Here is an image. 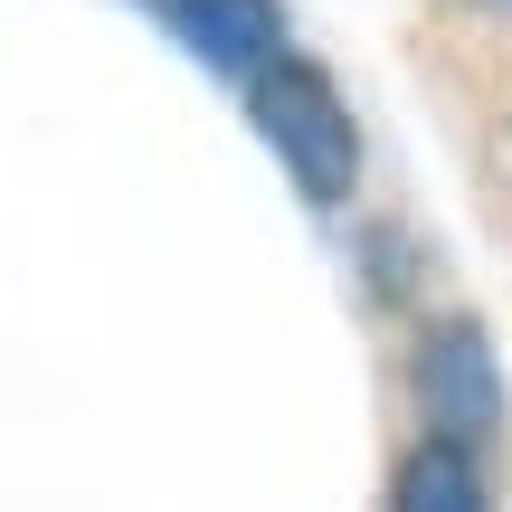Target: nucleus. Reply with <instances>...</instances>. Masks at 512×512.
I'll use <instances>...</instances> for the list:
<instances>
[{
    "mask_svg": "<svg viewBox=\"0 0 512 512\" xmlns=\"http://www.w3.org/2000/svg\"><path fill=\"white\" fill-rule=\"evenodd\" d=\"M399 512H484V484H475V456L446 437H427L418 456L399 465Z\"/></svg>",
    "mask_w": 512,
    "mask_h": 512,
    "instance_id": "4",
    "label": "nucleus"
},
{
    "mask_svg": "<svg viewBox=\"0 0 512 512\" xmlns=\"http://www.w3.org/2000/svg\"><path fill=\"white\" fill-rule=\"evenodd\" d=\"M238 86H247L256 133L285 152L294 190H304L313 209H332V200L351 190V171H361V133H351V114H342V95H332V76L313 67V57L275 48L256 76H238Z\"/></svg>",
    "mask_w": 512,
    "mask_h": 512,
    "instance_id": "1",
    "label": "nucleus"
},
{
    "mask_svg": "<svg viewBox=\"0 0 512 512\" xmlns=\"http://www.w3.org/2000/svg\"><path fill=\"white\" fill-rule=\"evenodd\" d=\"M418 408H427V427H437L446 446H465V437L494 427L503 380H494V351H484L475 323H437V332H427V351H418Z\"/></svg>",
    "mask_w": 512,
    "mask_h": 512,
    "instance_id": "2",
    "label": "nucleus"
},
{
    "mask_svg": "<svg viewBox=\"0 0 512 512\" xmlns=\"http://www.w3.org/2000/svg\"><path fill=\"white\" fill-rule=\"evenodd\" d=\"M465 10H494V19H512V0H465Z\"/></svg>",
    "mask_w": 512,
    "mask_h": 512,
    "instance_id": "5",
    "label": "nucleus"
},
{
    "mask_svg": "<svg viewBox=\"0 0 512 512\" xmlns=\"http://www.w3.org/2000/svg\"><path fill=\"white\" fill-rule=\"evenodd\" d=\"M152 10H162V29L181 38V48H200L209 67H228V76H256L285 48L275 0H152Z\"/></svg>",
    "mask_w": 512,
    "mask_h": 512,
    "instance_id": "3",
    "label": "nucleus"
}]
</instances>
